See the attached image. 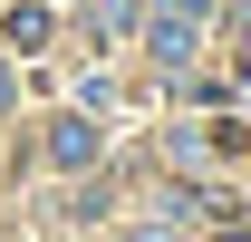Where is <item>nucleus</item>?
<instances>
[{
    "mask_svg": "<svg viewBox=\"0 0 251 242\" xmlns=\"http://www.w3.org/2000/svg\"><path fill=\"white\" fill-rule=\"evenodd\" d=\"M0 107H10V68H0Z\"/></svg>",
    "mask_w": 251,
    "mask_h": 242,
    "instance_id": "3",
    "label": "nucleus"
},
{
    "mask_svg": "<svg viewBox=\"0 0 251 242\" xmlns=\"http://www.w3.org/2000/svg\"><path fill=\"white\" fill-rule=\"evenodd\" d=\"M10 49H49V10H39V0L10 10Z\"/></svg>",
    "mask_w": 251,
    "mask_h": 242,
    "instance_id": "2",
    "label": "nucleus"
},
{
    "mask_svg": "<svg viewBox=\"0 0 251 242\" xmlns=\"http://www.w3.org/2000/svg\"><path fill=\"white\" fill-rule=\"evenodd\" d=\"M49 155H58V165H97V126H49Z\"/></svg>",
    "mask_w": 251,
    "mask_h": 242,
    "instance_id": "1",
    "label": "nucleus"
}]
</instances>
